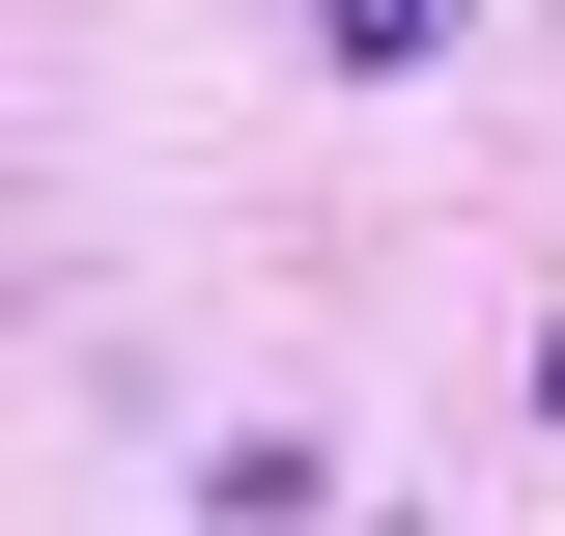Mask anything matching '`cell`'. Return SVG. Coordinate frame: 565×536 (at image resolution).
Returning a JSON list of instances; mask_svg holds the SVG:
<instances>
[{
  "label": "cell",
  "mask_w": 565,
  "mask_h": 536,
  "mask_svg": "<svg viewBox=\"0 0 565 536\" xmlns=\"http://www.w3.org/2000/svg\"><path fill=\"white\" fill-rule=\"evenodd\" d=\"M311 57H367V85H424V57H452V0H311Z\"/></svg>",
  "instance_id": "6da1fadb"
}]
</instances>
